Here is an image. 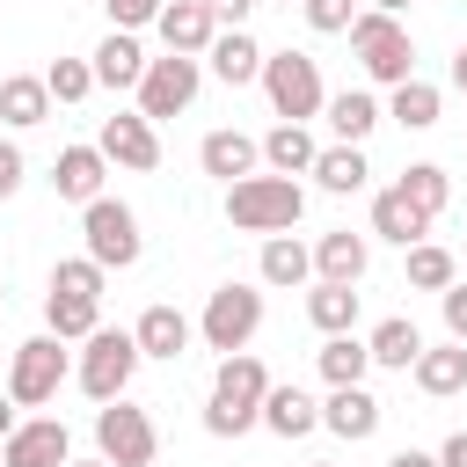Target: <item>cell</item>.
<instances>
[{
	"instance_id": "ffe728a7",
	"label": "cell",
	"mask_w": 467,
	"mask_h": 467,
	"mask_svg": "<svg viewBox=\"0 0 467 467\" xmlns=\"http://www.w3.org/2000/svg\"><path fill=\"white\" fill-rule=\"evenodd\" d=\"M131 336H139V358H182V350H190V336H197V321H190V314H175V306H146Z\"/></svg>"
},
{
	"instance_id": "681fc988",
	"label": "cell",
	"mask_w": 467,
	"mask_h": 467,
	"mask_svg": "<svg viewBox=\"0 0 467 467\" xmlns=\"http://www.w3.org/2000/svg\"><path fill=\"white\" fill-rule=\"evenodd\" d=\"M0 299H7V277H0Z\"/></svg>"
},
{
	"instance_id": "8992f818",
	"label": "cell",
	"mask_w": 467,
	"mask_h": 467,
	"mask_svg": "<svg viewBox=\"0 0 467 467\" xmlns=\"http://www.w3.org/2000/svg\"><path fill=\"white\" fill-rule=\"evenodd\" d=\"M255 328H263V292H255V285H219V292L204 299V321H197L204 350L234 358V350L255 343Z\"/></svg>"
},
{
	"instance_id": "44dd1931",
	"label": "cell",
	"mask_w": 467,
	"mask_h": 467,
	"mask_svg": "<svg viewBox=\"0 0 467 467\" xmlns=\"http://www.w3.org/2000/svg\"><path fill=\"white\" fill-rule=\"evenodd\" d=\"M409 372H416V387H423L431 401H445V394L467 387V343H423V358H416Z\"/></svg>"
},
{
	"instance_id": "7402d4cb",
	"label": "cell",
	"mask_w": 467,
	"mask_h": 467,
	"mask_svg": "<svg viewBox=\"0 0 467 467\" xmlns=\"http://www.w3.org/2000/svg\"><path fill=\"white\" fill-rule=\"evenodd\" d=\"M321 117H328L336 146H365V139H372V124H379L387 109H379L365 88H343V95H328V109H321Z\"/></svg>"
},
{
	"instance_id": "30bf717a",
	"label": "cell",
	"mask_w": 467,
	"mask_h": 467,
	"mask_svg": "<svg viewBox=\"0 0 467 467\" xmlns=\"http://www.w3.org/2000/svg\"><path fill=\"white\" fill-rule=\"evenodd\" d=\"M197 80H204V66H197V58H182V51L153 58V66H146V80H139V117H146V124L182 117V109L197 102Z\"/></svg>"
},
{
	"instance_id": "6da1fadb",
	"label": "cell",
	"mask_w": 467,
	"mask_h": 467,
	"mask_svg": "<svg viewBox=\"0 0 467 467\" xmlns=\"http://www.w3.org/2000/svg\"><path fill=\"white\" fill-rule=\"evenodd\" d=\"M263 394H270L263 358H248V350L219 358V379H212V401H204V431H212V438L255 431V423H263Z\"/></svg>"
},
{
	"instance_id": "d590c367",
	"label": "cell",
	"mask_w": 467,
	"mask_h": 467,
	"mask_svg": "<svg viewBox=\"0 0 467 467\" xmlns=\"http://www.w3.org/2000/svg\"><path fill=\"white\" fill-rule=\"evenodd\" d=\"M44 88H51V102H88L95 95V66L88 58H51L44 66Z\"/></svg>"
},
{
	"instance_id": "7c38bea8",
	"label": "cell",
	"mask_w": 467,
	"mask_h": 467,
	"mask_svg": "<svg viewBox=\"0 0 467 467\" xmlns=\"http://www.w3.org/2000/svg\"><path fill=\"white\" fill-rule=\"evenodd\" d=\"M0 460L7 467H66L73 460V438H66L58 416H29V423H15V438L0 445Z\"/></svg>"
},
{
	"instance_id": "4316f807",
	"label": "cell",
	"mask_w": 467,
	"mask_h": 467,
	"mask_svg": "<svg viewBox=\"0 0 467 467\" xmlns=\"http://www.w3.org/2000/svg\"><path fill=\"white\" fill-rule=\"evenodd\" d=\"M0 117L22 124V131L44 124V117H51V88H44V73H7V80H0Z\"/></svg>"
},
{
	"instance_id": "816d5d0a",
	"label": "cell",
	"mask_w": 467,
	"mask_h": 467,
	"mask_svg": "<svg viewBox=\"0 0 467 467\" xmlns=\"http://www.w3.org/2000/svg\"><path fill=\"white\" fill-rule=\"evenodd\" d=\"M0 467H7V460H0Z\"/></svg>"
},
{
	"instance_id": "603a6c76",
	"label": "cell",
	"mask_w": 467,
	"mask_h": 467,
	"mask_svg": "<svg viewBox=\"0 0 467 467\" xmlns=\"http://www.w3.org/2000/svg\"><path fill=\"white\" fill-rule=\"evenodd\" d=\"M44 328L58 343H88L102 328V299H80V292H44Z\"/></svg>"
},
{
	"instance_id": "d6986e66",
	"label": "cell",
	"mask_w": 467,
	"mask_h": 467,
	"mask_svg": "<svg viewBox=\"0 0 467 467\" xmlns=\"http://www.w3.org/2000/svg\"><path fill=\"white\" fill-rule=\"evenodd\" d=\"M204 58H212V73H219L226 88H248V80H263V58H270V51H263L248 29H219Z\"/></svg>"
},
{
	"instance_id": "5bb4252c",
	"label": "cell",
	"mask_w": 467,
	"mask_h": 467,
	"mask_svg": "<svg viewBox=\"0 0 467 467\" xmlns=\"http://www.w3.org/2000/svg\"><path fill=\"white\" fill-rule=\"evenodd\" d=\"M102 175H109V161H102V146H66L58 161H51V190L66 197V204H95L102 197Z\"/></svg>"
},
{
	"instance_id": "f35d334b",
	"label": "cell",
	"mask_w": 467,
	"mask_h": 467,
	"mask_svg": "<svg viewBox=\"0 0 467 467\" xmlns=\"http://www.w3.org/2000/svg\"><path fill=\"white\" fill-rule=\"evenodd\" d=\"M102 7H109V22H117V29H146V22H161V7H168V0H102Z\"/></svg>"
},
{
	"instance_id": "ba28073f",
	"label": "cell",
	"mask_w": 467,
	"mask_h": 467,
	"mask_svg": "<svg viewBox=\"0 0 467 467\" xmlns=\"http://www.w3.org/2000/svg\"><path fill=\"white\" fill-rule=\"evenodd\" d=\"M95 452H102L109 467H153L161 431H153L146 409H131V401H102V409H95Z\"/></svg>"
},
{
	"instance_id": "ac0fdd59",
	"label": "cell",
	"mask_w": 467,
	"mask_h": 467,
	"mask_svg": "<svg viewBox=\"0 0 467 467\" xmlns=\"http://www.w3.org/2000/svg\"><path fill=\"white\" fill-rule=\"evenodd\" d=\"M379 401L365 394V387H328V401H321V423L336 431V438H350V445H365L372 431H379Z\"/></svg>"
},
{
	"instance_id": "cb8c5ba5",
	"label": "cell",
	"mask_w": 467,
	"mask_h": 467,
	"mask_svg": "<svg viewBox=\"0 0 467 467\" xmlns=\"http://www.w3.org/2000/svg\"><path fill=\"white\" fill-rule=\"evenodd\" d=\"M365 350H372V365H387V372H409V365L423 358V328H416L409 314H387V321L365 336Z\"/></svg>"
},
{
	"instance_id": "f907efd6",
	"label": "cell",
	"mask_w": 467,
	"mask_h": 467,
	"mask_svg": "<svg viewBox=\"0 0 467 467\" xmlns=\"http://www.w3.org/2000/svg\"><path fill=\"white\" fill-rule=\"evenodd\" d=\"M285 7H292V0H285ZM299 7H306V0H299Z\"/></svg>"
},
{
	"instance_id": "3957f363",
	"label": "cell",
	"mask_w": 467,
	"mask_h": 467,
	"mask_svg": "<svg viewBox=\"0 0 467 467\" xmlns=\"http://www.w3.org/2000/svg\"><path fill=\"white\" fill-rule=\"evenodd\" d=\"M131 372H139V336H131V328H95V336L80 343L73 379H80L88 401H124Z\"/></svg>"
},
{
	"instance_id": "8fae6325",
	"label": "cell",
	"mask_w": 467,
	"mask_h": 467,
	"mask_svg": "<svg viewBox=\"0 0 467 467\" xmlns=\"http://www.w3.org/2000/svg\"><path fill=\"white\" fill-rule=\"evenodd\" d=\"M95 146H102V161H109V168H131V175L161 168V131H153L139 109H117V117H102Z\"/></svg>"
},
{
	"instance_id": "1f68e13d",
	"label": "cell",
	"mask_w": 467,
	"mask_h": 467,
	"mask_svg": "<svg viewBox=\"0 0 467 467\" xmlns=\"http://www.w3.org/2000/svg\"><path fill=\"white\" fill-rule=\"evenodd\" d=\"M306 277H314V248L292 234H270L263 241V285H306Z\"/></svg>"
},
{
	"instance_id": "c3c4849f",
	"label": "cell",
	"mask_w": 467,
	"mask_h": 467,
	"mask_svg": "<svg viewBox=\"0 0 467 467\" xmlns=\"http://www.w3.org/2000/svg\"><path fill=\"white\" fill-rule=\"evenodd\" d=\"M66 467H109V460H66Z\"/></svg>"
},
{
	"instance_id": "7a4b0ae2",
	"label": "cell",
	"mask_w": 467,
	"mask_h": 467,
	"mask_svg": "<svg viewBox=\"0 0 467 467\" xmlns=\"http://www.w3.org/2000/svg\"><path fill=\"white\" fill-rule=\"evenodd\" d=\"M299 212H306V190H299V175H241L234 190H226V219L241 226V234H292L299 226Z\"/></svg>"
},
{
	"instance_id": "7bdbcfd3",
	"label": "cell",
	"mask_w": 467,
	"mask_h": 467,
	"mask_svg": "<svg viewBox=\"0 0 467 467\" xmlns=\"http://www.w3.org/2000/svg\"><path fill=\"white\" fill-rule=\"evenodd\" d=\"M438 467H467V431H452V438L438 445Z\"/></svg>"
},
{
	"instance_id": "f6af8a7d",
	"label": "cell",
	"mask_w": 467,
	"mask_h": 467,
	"mask_svg": "<svg viewBox=\"0 0 467 467\" xmlns=\"http://www.w3.org/2000/svg\"><path fill=\"white\" fill-rule=\"evenodd\" d=\"M15 423H22V416H15V394H0V445L15 438Z\"/></svg>"
},
{
	"instance_id": "ab89813d",
	"label": "cell",
	"mask_w": 467,
	"mask_h": 467,
	"mask_svg": "<svg viewBox=\"0 0 467 467\" xmlns=\"http://www.w3.org/2000/svg\"><path fill=\"white\" fill-rule=\"evenodd\" d=\"M438 306H445V336H452V343H467V277H460V285H445V292H438Z\"/></svg>"
},
{
	"instance_id": "9c48e42d",
	"label": "cell",
	"mask_w": 467,
	"mask_h": 467,
	"mask_svg": "<svg viewBox=\"0 0 467 467\" xmlns=\"http://www.w3.org/2000/svg\"><path fill=\"white\" fill-rule=\"evenodd\" d=\"M66 343L44 328V336H29V343H15V365H7V394H15V409H44L51 394H58V379H66Z\"/></svg>"
},
{
	"instance_id": "f546056e",
	"label": "cell",
	"mask_w": 467,
	"mask_h": 467,
	"mask_svg": "<svg viewBox=\"0 0 467 467\" xmlns=\"http://www.w3.org/2000/svg\"><path fill=\"white\" fill-rule=\"evenodd\" d=\"M314 365H321V379H328V387H365V372H372V350H365L358 336H328V343L314 350Z\"/></svg>"
},
{
	"instance_id": "4dcf8cb0",
	"label": "cell",
	"mask_w": 467,
	"mask_h": 467,
	"mask_svg": "<svg viewBox=\"0 0 467 467\" xmlns=\"http://www.w3.org/2000/svg\"><path fill=\"white\" fill-rule=\"evenodd\" d=\"M394 190H401V197H409V204H416L423 219H438V212H445V197H452V175H445L438 161H409Z\"/></svg>"
},
{
	"instance_id": "f1b7e54d",
	"label": "cell",
	"mask_w": 467,
	"mask_h": 467,
	"mask_svg": "<svg viewBox=\"0 0 467 467\" xmlns=\"http://www.w3.org/2000/svg\"><path fill=\"white\" fill-rule=\"evenodd\" d=\"M314 182H321L328 197H358V190L372 182V168H365V153H358V146H321V161H314Z\"/></svg>"
},
{
	"instance_id": "2e32d148",
	"label": "cell",
	"mask_w": 467,
	"mask_h": 467,
	"mask_svg": "<svg viewBox=\"0 0 467 467\" xmlns=\"http://www.w3.org/2000/svg\"><path fill=\"white\" fill-rule=\"evenodd\" d=\"M197 161H204V175H219V182L234 190L241 175H255V161H263V139H248V131H204Z\"/></svg>"
},
{
	"instance_id": "83f0119b",
	"label": "cell",
	"mask_w": 467,
	"mask_h": 467,
	"mask_svg": "<svg viewBox=\"0 0 467 467\" xmlns=\"http://www.w3.org/2000/svg\"><path fill=\"white\" fill-rule=\"evenodd\" d=\"M263 161H270V175H314L321 146H314V131H306V124H277V131L263 139Z\"/></svg>"
},
{
	"instance_id": "d4e9b609",
	"label": "cell",
	"mask_w": 467,
	"mask_h": 467,
	"mask_svg": "<svg viewBox=\"0 0 467 467\" xmlns=\"http://www.w3.org/2000/svg\"><path fill=\"white\" fill-rule=\"evenodd\" d=\"M321 423V401L306 394V387H270L263 394V431H277V438H306Z\"/></svg>"
},
{
	"instance_id": "b9f144b4",
	"label": "cell",
	"mask_w": 467,
	"mask_h": 467,
	"mask_svg": "<svg viewBox=\"0 0 467 467\" xmlns=\"http://www.w3.org/2000/svg\"><path fill=\"white\" fill-rule=\"evenodd\" d=\"M15 190H22V146L0 139V197H15Z\"/></svg>"
},
{
	"instance_id": "4fadbf2b",
	"label": "cell",
	"mask_w": 467,
	"mask_h": 467,
	"mask_svg": "<svg viewBox=\"0 0 467 467\" xmlns=\"http://www.w3.org/2000/svg\"><path fill=\"white\" fill-rule=\"evenodd\" d=\"M88 66H95V88H117V95L131 88V95H139V80H146V66H153V58L139 51V36H131V29H109V36L95 44V58H88Z\"/></svg>"
},
{
	"instance_id": "836d02e7",
	"label": "cell",
	"mask_w": 467,
	"mask_h": 467,
	"mask_svg": "<svg viewBox=\"0 0 467 467\" xmlns=\"http://www.w3.org/2000/svg\"><path fill=\"white\" fill-rule=\"evenodd\" d=\"M409 285H416V292H445V285H460V263H452V248H438V241H416V248H409Z\"/></svg>"
},
{
	"instance_id": "52a82bcc",
	"label": "cell",
	"mask_w": 467,
	"mask_h": 467,
	"mask_svg": "<svg viewBox=\"0 0 467 467\" xmlns=\"http://www.w3.org/2000/svg\"><path fill=\"white\" fill-rule=\"evenodd\" d=\"M80 241H88V263H102V270H131L139 248H146L124 197H95V204L80 212Z\"/></svg>"
},
{
	"instance_id": "bcb514c9",
	"label": "cell",
	"mask_w": 467,
	"mask_h": 467,
	"mask_svg": "<svg viewBox=\"0 0 467 467\" xmlns=\"http://www.w3.org/2000/svg\"><path fill=\"white\" fill-rule=\"evenodd\" d=\"M452 88H460V95H467V44H460V51H452Z\"/></svg>"
},
{
	"instance_id": "8d00e7d4",
	"label": "cell",
	"mask_w": 467,
	"mask_h": 467,
	"mask_svg": "<svg viewBox=\"0 0 467 467\" xmlns=\"http://www.w3.org/2000/svg\"><path fill=\"white\" fill-rule=\"evenodd\" d=\"M102 263H88V255H66L58 270H51V292H80V299H102Z\"/></svg>"
},
{
	"instance_id": "ee69618b",
	"label": "cell",
	"mask_w": 467,
	"mask_h": 467,
	"mask_svg": "<svg viewBox=\"0 0 467 467\" xmlns=\"http://www.w3.org/2000/svg\"><path fill=\"white\" fill-rule=\"evenodd\" d=\"M387 467H438V452H416V445H401V452H394Z\"/></svg>"
},
{
	"instance_id": "d6a6232c",
	"label": "cell",
	"mask_w": 467,
	"mask_h": 467,
	"mask_svg": "<svg viewBox=\"0 0 467 467\" xmlns=\"http://www.w3.org/2000/svg\"><path fill=\"white\" fill-rule=\"evenodd\" d=\"M306 321H314L321 336H350V321H358V285H314V292H306Z\"/></svg>"
},
{
	"instance_id": "74e56055",
	"label": "cell",
	"mask_w": 467,
	"mask_h": 467,
	"mask_svg": "<svg viewBox=\"0 0 467 467\" xmlns=\"http://www.w3.org/2000/svg\"><path fill=\"white\" fill-rule=\"evenodd\" d=\"M299 15H306V29H321V36H343V29L358 22V0H306Z\"/></svg>"
},
{
	"instance_id": "277c9868",
	"label": "cell",
	"mask_w": 467,
	"mask_h": 467,
	"mask_svg": "<svg viewBox=\"0 0 467 467\" xmlns=\"http://www.w3.org/2000/svg\"><path fill=\"white\" fill-rule=\"evenodd\" d=\"M350 51L365 58V73L379 80V88H401V80H416V44H409V29H401V15H358L350 22Z\"/></svg>"
},
{
	"instance_id": "60d3db41",
	"label": "cell",
	"mask_w": 467,
	"mask_h": 467,
	"mask_svg": "<svg viewBox=\"0 0 467 467\" xmlns=\"http://www.w3.org/2000/svg\"><path fill=\"white\" fill-rule=\"evenodd\" d=\"M204 7H212V22H219V29H241V22L255 15V0H204Z\"/></svg>"
},
{
	"instance_id": "7dc6e473",
	"label": "cell",
	"mask_w": 467,
	"mask_h": 467,
	"mask_svg": "<svg viewBox=\"0 0 467 467\" xmlns=\"http://www.w3.org/2000/svg\"><path fill=\"white\" fill-rule=\"evenodd\" d=\"M401 7H409V0H372V15H401Z\"/></svg>"
},
{
	"instance_id": "9a60e30c",
	"label": "cell",
	"mask_w": 467,
	"mask_h": 467,
	"mask_svg": "<svg viewBox=\"0 0 467 467\" xmlns=\"http://www.w3.org/2000/svg\"><path fill=\"white\" fill-rule=\"evenodd\" d=\"M153 29H161V44H168V51H182V58H204V51H212V36H219V22H212V7H204V0H168Z\"/></svg>"
},
{
	"instance_id": "e575fe53",
	"label": "cell",
	"mask_w": 467,
	"mask_h": 467,
	"mask_svg": "<svg viewBox=\"0 0 467 467\" xmlns=\"http://www.w3.org/2000/svg\"><path fill=\"white\" fill-rule=\"evenodd\" d=\"M387 117L409 124V131H431V124H438V88H431V80H401L394 102H387Z\"/></svg>"
},
{
	"instance_id": "e0dca14e",
	"label": "cell",
	"mask_w": 467,
	"mask_h": 467,
	"mask_svg": "<svg viewBox=\"0 0 467 467\" xmlns=\"http://www.w3.org/2000/svg\"><path fill=\"white\" fill-rule=\"evenodd\" d=\"M365 263H372V248H365V234H350V226H336V234L314 241V277H321V285H358Z\"/></svg>"
},
{
	"instance_id": "484cf974",
	"label": "cell",
	"mask_w": 467,
	"mask_h": 467,
	"mask_svg": "<svg viewBox=\"0 0 467 467\" xmlns=\"http://www.w3.org/2000/svg\"><path fill=\"white\" fill-rule=\"evenodd\" d=\"M372 234H379V241H394V248H416V241L431 234V219H423L401 190H379V197H372Z\"/></svg>"
},
{
	"instance_id": "5b68a950",
	"label": "cell",
	"mask_w": 467,
	"mask_h": 467,
	"mask_svg": "<svg viewBox=\"0 0 467 467\" xmlns=\"http://www.w3.org/2000/svg\"><path fill=\"white\" fill-rule=\"evenodd\" d=\"M263 95H270V109H277L285 124H306V117L328 109L321 66H314L306 51H270V58H263Z\"/></svg>"
}]
</instances>
